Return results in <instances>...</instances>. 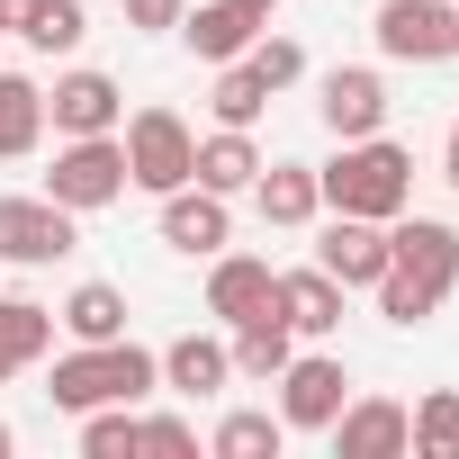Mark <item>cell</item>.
Returning <instances> with one entry per match:
<instances>
[{"mask_svg":"<svg viewBox=\"0 0 459 459\" xmlns=\"http://www.w3.org/2000/svg\"><path fill=\"white\" fill-rule=\"evenodd\" d=\"M450 289H459V235H450V225H441V216H405V225H387L378 316H387V325H432Z\"/></svg>","mask_w":459,"mask_h":459,"instance_id":"1","label":"cell"},{"mask_svg":"<svg viewBox=\"0 0 459 459\" xmlns=\"http://www.w3.org/2000/svg\"><path fill=\"white\" fill-rule=\"evenodd\" d=\"M316 198H325L333 216H378V225H396L405 198H414V153L387 144V135H351V144L316 171Z\"/></svg>","mask_w":459,"mask_h":459,"instance_id":"2","label":"cell"},{"mask_svg":"<svg viewBox=\"0 0 459 459\" xmlns=\"http://www.w3.org/2000/svg\"><path fill=\"white\" fill-rule=\"evenodd\" d=\"M153 387H162V351H135L126 333H117V342H82V351H64L55 378H46V396H55L64 414L135 405V396H153Z\"/></svg>","mask_w":459,"mask_h":459,"instance_id":"3","label":"cell"},{"mask_svg":"<svg viewBox=\"0 0 459 459\" xmlns=\"http://www.w3.org/2000/svg\"><path fill=\"white\" fill-rule=\"evenodd\" d=\"M117 144H126V189H153V198H162V189H180V180H189V162H198V135H189V117H180V108H135Z\"/></svg>","mask_w":459,"mask_h":459,"instance_id":"4","label":"cell"},{"mask_svg":"<svg viewBox=\"0 0 459 459\" xmlns=\"http://www.w3.org/2000/svg\"><path fill=\"white\" fill-rule=\"evenodd\" d=\"M46 198L73 207V216L126 198V144H117V135H64V153H55V171H46Z\"/></svg>","mask_w":459,"mask_h":459,"instance_id":"5","label":"cell"},{"mask_svg":"<svg viewBox=\"0 0 459 459\" xmlns=\"http://www.w3.org/2000/svg\"><path fill=\"white\" fill-rule=\"evenodd\" d=\"M378 55L387 64H450L459 55V10L450 0H387L378 10Z\"/></svg>","mask_w":459,"mask_h":459,"instance_id":"6","label":"cell"},{"mask_svg":"<svg viewBox=\"0 0 459 459\" xmlns=\"http://www.w3.org/2000/svg\"><path fill=\"white\" fill-rule=\"evenodd\" d=\"M82 235H73V207L55 198H0V262H19V271H46L64 262Z\"/></svg>","mask_w":459,"mask_h":459,"instance_id":"7","label":"cell"},{"mask_svg":"<svg viewBox=\"0 0 459 459\" xmlns=\"http://www.w3.org/2000/svg\"><path fill=\"white\" fill-rule=\"evenodd\" d=\"M271 387H280V423H289V432H325V423L351 405V378H342V360H333V351L289 360Z\"/></svg>","mask_w":459,"mask_h":459,"instance_id":"8","label":"cell"},{"mask_svg":"<svg viewBox=\"0 0 459 459\" xmlns=\"http://www.w3.org/2000/svg\"><path fill=\"white\" fill-rule=\"evenodd\" d=\"M225 235H235V216H225V198H216V189H198V180L162 189V244H171V253L216 262V253H225Z\"/></svg>","mask_w":459,"mask_h":459,"instance_id":"9","label":"cell"},{"mask_svg":"<svg viewBox=\"0 0 459 459\" xmlns=\"http://www.w3.org/2000/svg\"><path fill=\"white\" fill-rule=\"evenodd\" d=\"M325 432H333V459H396V450H414V414L396 396H360Z\"/></svg>","mask_w":459,"mask_h":459,"instance_id":"10","label":"cell"},{"mask_svg":"<svg viewBox=\"0 0 459 459\" xmlns=\"http://www.w3.org/2000/svg\"><path fill=\"white\" fill-rule=\"evenodd\" d=\"M262 307H280V271H271L262 253H216V271H207V316H216V325H253Z\"/></svg>","mask_w":459,"mask_h":459,"instance_id":"11","label":"cell"},{"mask_svg":"<svg viewBox=\"0 0 459 459\" xmlns=\"http://www.w3.org/2000/svg\"><path fill=\"white\" fill-rule=\"evenodd\" d=\"M316 108H325V126L351 144V135H378L387 126V82L369 73V64H333L325 73V91H316Z\"/></svg>","mask_w":459,"mask_h":459,"instance_id":"12","label":"cell"},{"mask_svg":"<svg viewBox=\"0 0 459 459\" xmlns=\"http://www.w3.org/2000/svg\"><path fill=\"white\" fill-rule=\"evenodd\" d=\"M316 271H333L342 289H378V271H387V225H378V216H333L325 244H316Z\"/></svg>","mask_w":459,"mask_h":459,"instance_id":"13","label":"cell"},{"mask_svg":"<svg viewBox=\"0 0 459 459\" xmlns=\"http://www.w3.org/2000/svg\"><path fill=\"white\" fill-rule=\"evenodd\" d=\"M46 117H55V135H117L126 100H117V82H108V73H64V82H55V100H46Z\"/></svg>","mask_w":459,"mask_h":459,"instance_id":"14","label":"cell"},{"mask_svg":"<svg viewBox=\"0 0 459 459\" xmlns=\"http://www.w3.org/2000/svg\"><path fill=\"white\" fill-rule=\"evenodd\" d=\"M280 316H289V333H307V342L342 333V280H333V271H280Z\"/></svg>","mask_w":459,"mask_h":459,"instance_id":"15","label":"cell"},{"mask_svg":"<svg viewBox=\"0 0 459 459\" xmlns=\"http://www.w3.org/2000/svg\"><path fill=\"white\" fill-rule=\"evenodd\" d=\"M253 207L262 225H307L325 198H316V162H262L253 171Z\"/></svg>","mask_w":459,"mask_h":459,"instance_id":"16","label":"cell"},{"mask_svg":"<svg viewBox=\"0 0 459 459\" xmlns=\"http://www.w3.org/2000/svg\"><path fill=\"white\" fill-rule=\"evenodd\" d=\"M253 171H262V153H253V126H216V135L198 144V162H189V180H198V189H216V198L253 189Z\"/></svg>","mask_w":459,"mask_h":459,"instance_id":"17","label":"cell"},{"mask_svg":"<svg viewBox=\"0 0 459 459\" xmlns=\"http://www.w3.org/2000/svg\"><path fill=\"white\" fill-rule=\"evenodd\" d=\"M225 378H235V351L207 342V333H180V342L162 351V387H171V396H216Z\"/></svg>","mask_w":459,"mask_h":459,"instance_id":"18","label":"cell"},{"mask_svg":"<svg viewBox=\"0 0 459 459\" xmlns=\"http://www.w3.org/2000/svg\"><path fill=\"white\" fill-rule=\"evenodd\" d=\"M225 351H235V369H244V378H262V387H271V378L298 360V333H289V316H280V307H262L253 325H235V342H225Z\"/></svg>","mask_w":459,"mask_h":459,"instance_id":"19","label":"cell"},{"mask_svg":"<svg viewBox=\"0 0 459 459\" xmlns=\"http://www.w3.org/2000/svg\"><path fill=\"white\" fill-rule=\"evenodd\" d=\"M180 37H189V55H198V64H235L262 28L235 10V0H207V10H180Z\"/></svg>","mask_w":459,"mask_h":459,"instance_id":"20","label":"cell"},{"mask_svg":"<svg viewBox=\"0 0 459 459\" xmlns=\"http://www.w3.org/2000/svg\"><path fill=\"white\" fill-rule=\"evenodd\" d=\"M73 342H117L126 333V289H108V280H82L73 298H64V316H55Z\"/></svg>","mask_w":459,"mask_h":459,"instance_id":"21","label":"cell"},{"mask_svg":"<svg viewBox=\"0 0 459 459\" xmlns=\"http://www.w3.org/2000/svg\"><path fill=\"white\" fill-rule=\"evenodd\" d=\"M37 135H46V91L28 73H0V162L37 153Z\"/></svg>","mask_w":459,"mask_h":459,"instance_id":"22","label":"cell"},{"mask_svg":"<svg viewBox=\"0 0 459 459\" xmlns=\"http://www.w3.org/2000/svg\"><path fill=\"white\" fill-rule=\"evenodd\" d=\"M46 342H55V316L37 298H0V378H19L28 360H46Z\"/></svg>","mask_w":459,"mask_h":459,"instance_id":"23","label":"cell"},{"mask_svg":"<svg viewBox=\"0 0 459 459\" xmlns=\"http://www.w3.org/2000/svg\"><path fill=\"white\" fill-rule=\"evenodd\" d=\"M207 108H216V126H253L262 108H271V82L235 55V64H216V91H207Z\"/></svg>","mask_w":459,"mask_h":459,"instance_id":"24","label":"cell"},{"mask_svg":"<svg viewBox=\"0 0 459 459\" xmlns=\"http://www.w3.org/2000/svg\"><path fill=\"white\" fill-rule=\"evenodd\" d=\"M19 37H28L37 55H73V46L91 37V19H82V0H37V10L19 19Z\"/></svg>","mask_w":459,"mask_h":459,"instance_id":"25","label":"cell"},{"mask_svg":"<svg viewBox=\"0 0 459 459\" xmlns=\"http://www.w3.org/2000/svg\"><path fill=\"white\" fill-rule=\"evenodd\" d=\"M82 450H91V459L144 450V414H135V405H91V414H82Z\"/></svg>","mask_w":459,"mask_h":459,"instance_id":"26","label":"cell"},{"mask_svg":"<svg viewBox=\"0 0 459 459\" xmlns=\"http://www.w3.org/2000/svg\"><path fill=\"white\" fill-rule=\"evenodd\" d=\"M280 441H289L280 414H225L216 423V459H280Z\"/></svg>","mask_w":459,"mask_h":459,"instance_id":"27","label":"cell"},{"mask_svg":"<svg viewBox=\"0 0 459 459\" xmlns=\"http://www.w3.org/2000/svg\"><path fill=\"white\" fill-rule=\"evenodd\" d=\"M414 450L423 459H459V387H432L414 405Z\"/></svg>","mask_w":459,"mask_h":459,"instance_id":"28","label":"cell"},{"mask_svg":"<svg viewBox=\"0 0 459 459\" xmlns=\"http://www.w3.org/2000/svg\"><path fill=\"white\" fill-rule=\"evenodd\" d=\"M244 64H253V73H262L271 91H289V82L307 73V55H298V37H253V46H244Z\"/></svg>","mask_w":459,"mask_h":459,"instance_id":"29","label":"cell"},{"mask_svg":"<svg viewBox=\"0 0 459 459\" xmlns=\"http://www.w3.org/2000/svg\"><path fill=\"white\" fill-rule=\"evenodd\" d=\"M144 450H198V423L189 414H144Z\"/></svg>","mask_w":459,"mask_h":459,"instance_id":"30","label":"cell"},{"mask_svg":"<svg viewBox=\"0 0 459 459\" xmlns=\"http://www.w3.org/2000/svg\"><path fill=\"white\" fill-rule=\"evenodd\" d=\"M126 28H144V37L180 28V0H126Z\"/></svg>","mask_w":459,"mask_h":459,"instance_id":"31","label":"cell"},{"mask_svg":"<svg viewBox=\"0 0 459 459\" xmlns=\"http://www.w3.org/2000/svg\"><path fill=\"white\" fill-rule=\"evenodd\" d=\"M441 180L459 189V117H450V135H441Z\"/></svg>","mask_w":459,"mask_h":459,"instance_id":"32","label":"cell"},{"mask_svg":"<svg viewBox=\"0 0 459 459\" xmlns=\"http://www.w3.org/2000/svg\"><path fill=\"white\" fill-rule=\"evenodd\" d=\"M235 10H244L253 28H271V19H280V0H235Z\"/></svg>","mask_w":459,"mask_h":459,"instance_id":"33","label":"cell"},{"mask_svg":"<svg viewBox=\"0 0 459 459\" xmlns=\"http://www.w3.org/2000/svg\"><path fill=\"white\" fill-rule=\"evenodd\" d=\"M28 10H37V0H0V28H19V19H28Z\"/></svg>","mask_w":459,"mask_h":459,"instance_id":"34","label":"cell"},{"mask_svg":"<svg viewBox=\"0 0 459 459\" xmlns=\"http://www.w3.org/2000/svg\"><path fill=\"white\" fill-rule=\"evenodd\" d=\"M10 450H19V432H10V423H0V459H10Z\"/></svg>","mask_w":459,"mask_h":459,"instance_id":"35","label":"cell"}]
</instances>
